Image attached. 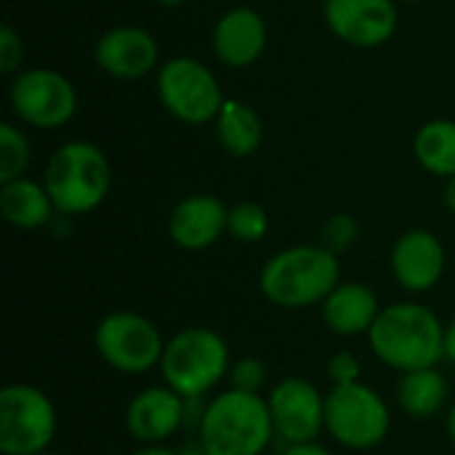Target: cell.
<instances>
[{
    "label": "cell",
    "instance_id": "obj_1",
    "mask_svg": "<svg viewBox=\"0 0 455 455\" xmlns=\"http://www.w3.org/2000/svg\"><path fill=\"white\" fill-rule=\"evenodd\" d=\"M368 344L392 371L437 368L445 360V323L419 301H397L381 309Z\"/></svg>",
    "mask_w": 455,
    "mask_h": 455
},
{
    "label": "cell",
    "instance_id": "obj_2",
    "mask_svg": "<svg viewBox=\"0 0 455 455\" xmlns=\"http://www.w3.org/2000/svg\"><path fill=\"white\" fill-rule=\"evenodd\" d=\"M341 283L339 256L323 245H293L261 267L259 288L280 309H309L323 304Z\"/></svg>",
    "mask_w": 455,
    "mask_h": 455
},
{
    "label": "cell",
    "instance_id": "obj_3",
    "mask_svg": "<svg viewBox=\"0 0 455 455\" xmlns=\"http://www.w3.org/2000/svg\"><path fill=\"white\" fill-rule=\"evenodd\" d=\"M275 437L267 397L237 389L219 392L197 429V443L208 455H264Z\"/></svg>",
    "mask_w": 455,
    "mask_h": 455
},
{
    "label": "cell",
    "instance_id": "obj_4",
    "mask_svg": "<svg viewBox=\"0 0 455 455\" xmlns=\"http://www.w3.org/2000/svg\"><path fill=\"white\" fill-rule=\"evenodd\" d=\"M43 184L56 205V213L83 216L107 200L112 187V168L96 144L67 141L51 155Z\"/></svg>",
    "mask_w": 455,
    "mask_h": 455
},
{
    "label": "cell",
    "instance_id": "obj_5",
    "mask_svg": "<svg viewBox=\"0 0 455 455\" xmlns=\"http://www.w3.org/2000/svg\"><path fill=\"white\" fill-rule=\"evenodd\" d=\"M232 368L229 344L205 325H192L165 341L160 360L163 381L184 400H200L213 392Z\"/></svg>",
    "mask_w": 455,
    "mask_h": 455
},
{
    "label": "cell",
    "instance_id": "obj_6",
    "mask_svg": "<svg viewBox=\"0 0 455 455\" xmlns=\"http://www.w3.org/2000/svg\"><path fill=\"white\" fill-rule=\"evenodd\" d=\"M392 427L387 400L368 384L331 387L325 395V432L349 451L379 448Z\"/></svg>",
    "mask_w": 455,
    "mask_h": 455
},
{
    "label": "cell",
    "instance_id": "obj_7",
    "mask_svg": "<svg viewBox=\"0 0 455 455\" xmlns=\"http://www.w3.org/2000/svg\"><path fill=\"white\" fill-rule=\"evenodd\" d=\"M59 419L51 397L32 384L0 389V453L37 455L51 451Z\"/></svg>",
    "mask_w": 455,
    "mask_h": 455
},
{
    "label": "cell",
    "instance_id": "obj_8",
    "mask_svg": "<svg viewBox=\"0 0 455 455\" xmlns=\"http://www.w3.org/2000/svg\"><path fill=\"white\" fill-rule=\"evenodd\" d=\"M93 347L112 371L141 376L160 368L165 339L160 328L139 312H109L93 331Z\"/></svg>",
    "mask_w": 455,
    "mask_h": 455
},
{
    "label": "cell",
    "instance_id": "obj_9",
    "mask_svg": "<svg viewBox=\"0 0 455 455\" xmlns=\"http://www.w3.org/2000/svg\"><path fill=\"white\" fill-rule=\"evenodd\" d=\"M157 96L160 104L187 125L213 123L227 101L213 69L192 56H176L160 67Z\"/></svg>",
    "mask_w": 455,
    "mask_h": 455
},
{
    "label": "cell",
    "instance_id": "obj_10",
    "mask_svg": "<svg viewBox=\"0 0 455 455\" xmlns=\"http://www.w3.org/2000/svg\"><path fill=\"white\" fill-rule=\"evenodd\" d=\"M11 107L32 128L53 131L72 120L77 109L75 85L56 69H24L11 83Z\"/></svg>",
    "mask_w": 455,
    "mask_h": 455
},
{
    "label": "cell",
    "instance_id": "obj_11",
    "mask_svg": "<svg viewBox=\"0 0 455 455\" xmlns=\"http://www.w3.org/2000/svg\"><path fill=\"white\" fill-rule=\"evenodd\" d=\"M275 435L285 445L317 443L325 432V395L307 379L288 376L267 397Z\"/></svg>",
    "mask_w": 455,
    "mask_h": 455
},
{
    "label": "cell",
    "instance_id": "obj_12",
    "mask_svg": "<svg viewBox=\"0 0 455 455\" xmlns=\"http://www.w3.org/2000/svg\"><path fill=\"white\" fill-rule=\"evenodd\" d=\"M325 21L331 32L355 45H384L397 29L395 0H325Z\"/></svg>",
    "mask_w": 455,
    "mask_h": 455
},
{
    "label": "cell",
    "instance_id": "obj_13",
    "mask_svg": "<svg viewBox=\"0 0 455 455\" xmlns=\"http://www.w3.org/2000/svg\"><path fill=\"white\" fill-rule=\"evenodd\" d=\"M187 424V400L168 384L147 387L125 408V427L141 445H163Z\"/></svg>",
    "mask_w": 455,
    "mask_h": 455
},
{
    "label": "cell",
    "instance_id": "obj_14",
    "mask_svg": "<svg viewBox=\"0 0 455 455\" xmlns=\"http://www.w3.org/2000/svg\"><path fill=\"white\" fill-rule=\"evenodd\" d=\"M445 245L429 229H411L392 248V275L408 293L432 291L445 275Z\"/></svg>",
    "mask_w": 455,
    "mask_h": 455
},
{
    "label": "cell",
    "instance_id": "obj_15",
    "mask_svg": "<svg viewBox=\"0 0 455 455\" xmlns=\"http://www.w3.org/2000/svg\"><path fill=\"white\" fill-rule=\"evenodd\" d=\"M96 64L117 80H139L160 61L157 40L141 27H115L96 43Z\"/></svg>",
    "mask_w": 455,
    "mask_h": 455
},
{
    "label": "cell",
    "instance_id": "obj_16",
    "mask_svg": "<svg viewBox=\"0 0 455 455\" xmlns=\"http://www.w3.org/2000/svg\"><path fill=\"white\" fill-rule=\"evenodd\" d=\"M229 208L213 195H189L171 211L168 235L181 251H205L224 232Z\"/></svg>",
    "mask_w": 455,
    "mask_h": 455
},
{
    "label": "cell",
    "instance_id": "obj_17",
    "mask_svg": "<svg viewBox=\"0 0 455 455\" xmlns=\"http://www.w3.org/2000/svg\"><path fill=\"white\" fill-rule=\"evenodd\" d=\"M267 48V24L259 11L248 5L229 8L213 27L216 56L235 69L251 67Z\"/></svg>",
    "mask_w": 455,
    "mask_h": 455
},
{
    "label": "cell",
    "instance_id": "obj_18",
    "mask_svg": "<svg viewBox=\"0 0 455 455\" xmlns=\"http://www.w3.org/2000/svg\"><path fill=\"white\" fill-rule=\"evenodd\" d=\"M325 325L344 339L368 336L381 315V301L376 291L365 283H339L331 296L320 304Z\"/></svg>",
    "mask_w": 455,
    "mask_h": 455
},
{
    "label": "cell",
    "instance_id": "obj_19",
    "mask_svg": "<svg viewBox=\"0 0 455 455\" xmlns=\"http://www.w3.org/2000/svg\"><path fill=\"white\" fill-rule=\"evenodd\" d=\"M0 213L13 229L32 232V229L51 224L56 205L45 184L21 176V179L0 184Z\"/></svg>",
    "mask_w": 455,
    "mask_h": 455
},
{
    "label": "cell",
    "instance_id": "obj_20",
    "mask_svg": "<svg viewBox=\"0 0 455 455\" xmlns=\"http://www.w3.org/2000/svg\"><path fill=\"white\" fill-rule=\"evenodd\" d=\"M451 397V384L437 368L400 373L397 381V405L411 419H432L443 413Z\"/></svg>",
    "mask_w": 455,
    "mask_h": 455
},
{
    "label": "cell",
    "instance_id": "obj_21",
    "mask_svg": "<svg viewBox=\"0 0 455 455\" xmlns=\"http://www.w3.org/2000/svg\"><path fill=\"white\" fill-rule=\"evenodd\" d=\"M216 123V139L229 157H248L261 147L264 125L253 107L237 99H227Z\"/></svg>",
    "mask_w": 455,
    "mask_h": 455
},
{
    "label": "cell",
    "instance_id": "obj_22",
    "mask_svg": "<svg viewBox=\"0 0 455 455\" xmlns=\"http://www.w3.org/2000/svg\"><path fill=\"white\" fill-rule=\"evenodd\" d=\"M413 155L421 168L435 176H455V123L453 120H429L419 128L413 139Z\"/></svg>",
    "mask_w": 455,
    "mask_h": 455
},
{
    "label": "cell",
    "instance_id": "obj_23",
    "mask_svg": "<svg viewBox=\"0 0 455 455\" xmlns=\"http://www.w3.org/2000/svg\"><path fill=\"white\" fill-rule=\"evenodd\" d=\"M29 160L32 149L27 136L11 123H0V184L21 179L29 168Z\"/></svg>",
    "mask_w": 455,
    "mask_h": 455
},
{
    "label": "cell",
    "instance_id": "obj_24",
    "mask_svg": "<svg viewBox=\"0 0 455 455\" xmlns=\"http://www.w3.org/2000/svg\"><path fill=\"white\" fill-rule=\"evenodd\" d=\"M227 232L240 240V243H259L267 237L269 232V216L267 211L253 203V200H243L235 203L229 208V221H227Z\"/></svg>",
    "mask_w": 455,
    "mask_h": 455
},
{
    "label": "cell",
    "instance_id": "obj_25",
    "mask_svg": "<svg viewBox=\"0 0 455 455\" xmlns=\"http://www.w3.org/2000/svg\"><path fill=\"white\" fill-rule=\"evenodd\" d=\"M360 237V227H357V219L349 216V213H336L325 221L323 227V248H328L331 253L341 256L344 251H349Z\"/></svg>",
    "mask_w": 455,
    "mask_h": 455
},
{
    "label": "cell",
    "instance_id": "obj_26",
    "mask_svg": "<svg viewBox=\"0 0 455 455\" xmlns=\"http://www.w3.org/2000/svg\"><path fill=\"white\" fill-rule=\"evenodd\" d=\"M229 389L248 392V395H261L267 387V365L259 357H240L229 368Z\"/></svg>",
    "mask_w": 455,
    "mask_h": 455
},
{
    "label": "cell",
    "instance_id": "obj_27",
    "mask_svg": "<svg viewBox=\"0 0 455 455\" xmlns=\"http://www.w3.org/2000/svg\"><path fill=\"white\" fill-rule=\"evenodd\" d=\"M328 376L333 387H349L363 381V365L352 352H336L328 363Z\"/></svg>",
    "mask_w": 455,
    "mask_h": 455
},
{
    "label": "cell",
    "instance_id": "obj_28",
    "mask_svg": "<svg viewBox=\"0 0 455 455\" xmlns=\"http://www.w3.org/2000/svg\"><path fill=\"white\" fill-rule=\"evenodd\" d=\"M24 59V45L19 40V35L13 32L11 24L0 27V69L3 75H13L21 67Z\"/></svg>",
    "mask_w": 455,
    "mask_h": 455
},
{
    "label": "cell",
    "instance_id": "obj_29",
    "mask_svg": "<svg viewBox=\"0 0 455 455\" xmlns=\"http://www.w3.org/2000/svg\"><path fill=\"white\" fill-rule=\"evenodd\" d=\"M283 455H333L328 448H323L320 443H307V445H288Z\"/></svg>",
    "mask_w": 455,
    "mask_h": 455
},
{
    "label": "cell",
    "instance_id": "obj_30",
    "mask_svg": "<svg viewBox=\"0 0 455 455\" xmlns=\"http://www.w3.org/2000/svg\"><path fill=\"white\" fill-rule=\"evenodd\" d=\"M445 360L455 365V317L445 325Z\"/></svg>",
    "mask_w": 455,
    "mask_h": 455
},
{
    "label": "cell",
    "instance_id": "obj_31",
    "mask_svg": "<svg viewBox=\"0 0 455 455\" xmlns=\"http://www.w3.org/2000/svg\"><path fill=\"white\" fill-rule=\"evenodd\" d=\"M131 455H179V451H171L165 445H141V448H136Z\"/></svg>",
    "mask_w": 455,
    "mask_h": 455
},
{
    "label": "cell",
    "instance_id": "obj_32",
    "mask_svg": "<svg viewBox=\"0 0 455 455\" xmlns=\"http://www.w3.org/2000/svg\"><path fill=\"white\" fill-rule=\"evenodd\" d=\"M445 205H448L451 213H455V176L453 179H448V187H445Z\"/></svg>",
    "mask_w": 455,
    "mask_h": 455
},
{
    "label": "cell",
    "instance_id": "obj_33",
    "mask_svg": "<svg viewBox=\"0 0 455 455\" xmlns=\"http://www.w3.org/2000/svg\"><path fill=\"white\" fill-rule=\"evenodd\" d=\"M179 455H208L205 453V448L195 440V443H189V445H184L181 451H179Z\"/></svg>",
    "mask_w": 455,
    "mask_h": 455
},
{
    "label": "cell",
    "instance_id": "obj_34",
    "mask_svg": "<svg viewBox=\"0 0 455 455\" xmlns=\"http://www.w3.org/2000/svg\"><path fill=\"white\" fill-rule=\"evenodd\" d=\"M448 435H451V443L455 445V403L451 405V411H448Z\"/></svg>",
    "mask_w": 455,
    "mask_h": 455
},
{
    "label": "cell",
    "instance_id": "obj_35",
    "mask_svg": "<svg viewBox=\"0 0 455 455\" xmlns=\"http://www.w3.org/2000/svg\"><path fill=\"white\" fill-rule=\"evenodd\" d=\"M160 5H168V8H176V5H184V3H189V0H157Z\"/></svg>",
    "mask_w": 455,
    "mask_h": 455
},
{
    "label": "cell",
    "instance_id": "obj_36",
    "mask_svg": "<svg viewBox=\"0 0 455 455\" xmlns=\"http://www.w3.org/2000/svg\"><path fill=\"white\" fill-rule=\"evenodd\" d=\"M37 455H64V453H53V451H45V453H37Z\"/></svg>",
    "mask_w": 455,
    "mask_h": 455
},
{
    "label": "cell",
    "instance_id": "obj_37",
    "mask_svg": "<svg viewBox=\"0 0 455 455\" xmlns=\"http://www.w3.org/2000/svg\"><path fill=\"white\" fill-rule=\"evenodd\" d=\"M403 3H421V0H403Z\"/></svg>",
    "mask_w": 455,
    "mask_h": 455
}]
</instances>
